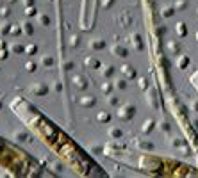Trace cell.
I'll list each match as a JSON object with an SVG mask.
<instances>
[{
    "instance_id": "6da1fadb",
    "label": "cell",
    "mask_w": 198,
    "mask_h": 178,
    "mask_svg": "<svg viewBox=\"0 0 198 178\" xmlns=\"http://www.w3.org/2000/svg\"><path fill=\"white\" fill-rule=\"evenodd\" d=\"M73 84L77 89H86V79H82V75H73Z\"/></svg>"
},
{
    "instance_id": "7a4b0ae2",
    "label": "cell",
    "mask_w": 198,
    "mask_h": 178,
    "mask_svg": "<svg viewBox=\"0 0 198 178\" xmlns=\"http://www.w3.org/2000/svg\"><path fill=\"white\" fill-rule=\"evenodd\" d=\"M30 91L34 95H46V86L41 84V86H36V87H30Z\"/></svg>"
},
{
    "instance_id": "3957f363",
    "label": "cell",
    "mask_w": 198,
    "mask_h": 178,
    "mask_svg": "<svg viewBox=\"0 0 198 178\" xmlns=\"http://www.w3.org/2000/svg\"><path fill=\"white\" fill-rule=\"evenodd\" d=\"M25 14H27V16H34V14H36V7H32V5L25 7Z\"/></svg>"
},
{
    "instance_id": "277c9868",
    "label": "cell",
    "mask_w": 198,
    "mask_h": 178,
    "mask_svg": "<svg viewBox=\"0 0 198 178\" xmlns=\"http://www.w3.org/2000/svg\"><path fill=\"white\" fill-rule=\"evenodd\" d=\"M38 21L43 23V25H50V18L48 16H38Z\"/></svg>"
},
{
    "instance_id": "5b68a950",
    "label": "cell",
    "mask_w": 198,
    "mask_h": 178,
    "mask_svg": "<svg viewBox=\"0 0 198 178\" xmlns=\"http://www.w3.org/2000/svg\"><path fill=\"white\" fill-rule=\"evenodd\" d=\"M36 50H38L36 45H29V46H25V52H27V54H36Z\"/></svg>"
},
{
    "instance_id": "8992f818",
    "label": "cell",
    "mask_w": 198,
    "mask_h": 178,
    "mask_svg": "<svg viewBox=\"0 0 198 178\" xmlns=\"http://www.w3.org/2000/svg\"><path fill=\"white\" fill-rule=\"evenodd\" d=\"M52 64H54V59H52V57H45L43 66H46V68H48V66H52Z\"/></svg>"
},
{
    "instance_id": "52a82bcc",
    "label": "cell",
    "mask_w": 198,
    "mask_h": 178,
    "mask_svg": "<svg viewBox=\"0 0 198 178\" xmlns=\"http://www.w3.org/2000/svg\"><path fill=\"white\" fill-rule=\"evenodd\" d=\"M23 30H25V32H29V34H32V32H34V29H32V25H30V23L23 25Z\"/></svg>"
},
{
    "instance_id": "ba28073f",
    "label": "cell",
    "mask_w": 198,
    "mask_h": 178,
    "mask_svg": "<svg viewBox=\"0 0 198 178\" xmlns=\"http://www.w3.org/2000/svg\"><path fill=\"white\" fill-rule=\"evenodd\" d=\"M7 14H9V7H2V9H0V16H4V18H5Z\"/></svg>"
},
{
    "instance_id": "9c48e42d",
    "label": "cell",
    "mask_w": 198,
    "mask_h": 178,
    "mask_svg": "<svg viewBox=\"0 0 198 178\" xmlns=\"http://www.w3.org/2000/svg\"><path fill=\"white\" fill-rule=\"evenodd\" d=\"M25 68H29V71H36V64L34 62H27Z\"/></svg>"
},
{
    "instance_id": "30bf717a",
    "label": "cell",
    "mask_w": 198,
    "mask_h": 178,
    "mask_svg": "<svg viewBox=\"0 0 198 178\" xmlns=\"http://www.w3.org/2000/svg\"><path fill=\"white\" fill-rule=\"evenodd\" d=\"M11 34H20V29H18L16 25H13V29H11Z\"/></svg>"
},
{
    "instance_id": "8fae6325",
    "label": "cell",
    "mask_w": 198,
    "mask_h": 178,
    "mask_svg": "<svg viewBox=\"0 0 198 178\" xmlns=\"http://www.w3.org/2000/svg\"><path fill=\"white\" fill-rule=\"evenodd\" d=\"M0 59H2V61L7 59V52H5V50H0Z\"/></svg>"
},
{
    "instance_id": "7c38bea8",
    "label": "cell",
    "mask_w": 198,
    "mask_h": 178,
    "mask_svg": "<svg viewBox=\"0 0 198 178\" xmlns=\"http://www.w3.org/2000/svg\"><path fill=\"white\" fill-rule=\"evenodd\" d=\"M23 4L25 5H32V0H23Z\"/></svg>"
},
{
    "instance_id": "4fadbf2b",
    "label": "cell",
    "mask_w": 198,
    "mask_h": 178,
    "mask_svg": "<svg viewBox=\"0 0 198 178\" xmlns=\"http://www.w3.org/2000/svg\"><path fill=\"white\" fill-rule=\"evenodd\" d=\"M2 107H4V105H2V101H0V109H2Z\"/></svg>"
}]
</instances>
